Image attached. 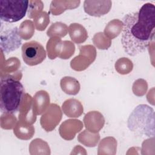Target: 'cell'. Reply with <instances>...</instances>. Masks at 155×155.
Returning <instances> with one entry per match:
<instances>
[{
	"label": "cell",
	"instance_id": "obj_20",
	"mask_svg": "<svg viewBox=\"0 0 155 155\" xmlns=\"http://www.w3.org/2000/svg\"><path fill=\"white\" fill-rule=\"evenodd\" d=\"M29 153L31 155L50 154V148L48 143L41 139L36 138L33 140L29 145Z\"/></svg>",
	"mask_w": 155,
	"mask_h": 155
},
{
	"label": "cell",
	"instance_id": "obj_26",
	"mask_svg": "<svg viewBox=\"0 0 155 155\" xmlns=\"http://www.w3.org/2000/svg\"><path fill=\"white\" fill-rule=\"evenodd\" d=\"M20 65V61L17 58L12 57L9 58L5 61L4 66L1 67V76L16 73Z\"/></svg>",
	"mask_w": 155,
	"mask_h": 155
},
{
	"label": "cell",
	"instance_id": "obj_32",
	"mask_svg": "<svg viewBox=\"0 0 155 155\" xmlns=\"http://www.w3.org/2000/svg\"><path fill=\"white\" fill-rule=\"evenodd\" d=\"M148 89V84L143 79H138L135 81L132 86V90L134 95L141 97L145 94Z\"/></svg>",
	"mask_w": 155,
	"mask_h": 155
},
{
	"label": "cell",
	"instance_id": "obj_5",
	"mask_svg": "<svg viewBox=\"0 0 155 155\" xmlns=\"http://www.w3.org/2000/svg\"><path fill=\"white\" fill-rule=\"evenodd\" d=\"M21 50L23 61L30 66L41 64L46 58V51L44 47L36 41L24 43Z\"/></svg>",
	"mask_w": 155,
	"mask_h": 155
},
{
	"label": "cell",
	"instance_id": "obj_9",
	"mask_svg": "<svg viewBox=\"0 0 155 155\" xmlns=\"http://www.w3.org/2000/svg\"><path fill=\"white\" fill-rule=\"evenodd\" d=\"M18 110L19 120L31 125L35 122L37 114L34 108L33 98L29 94H24Z\"/></svg>",
	"mask_w": 155,
	"mask_h": 155
},
{
	"label": "cell",
	"instance_id": "obj_13",
	"mask_svg": "<svg viewBox=\"0 0 155 155\" xmlns=\"http://www.w3.org/2000/svg\"><path fill=\"white\" fill-rule=\"evenodd\" d=\"M63 113L69 117H80L83 112L84 108L81 102L76 99L65 100L62 105Z\"/></svg>",
	"mask_w": 155,
	"mask_h": 155
},
{
	"label": "cell",
	"instance_id": "obj_12",
	"mask_svg": "<svg viewBox=\"0 0 155 155\" xmlns=\"http://www.w3.org/2000/svg\"><path fill=\"white\" fill-rule=\"evenodd\" d=\"M83 121L86 130L96 133L103 128L105 118L99 111H91L85 114Z\"/></svg>",
	"mask_w": 155,
	"mask_h": 155
},
{
	"label": "cell",
	"instance_id": "obj_24",
	"mask_svg": "<svg viewBox=\"0 0 155 155\" xmlns=\"http://www.w3.org/2000/svg\"><path fill=\"white\" fill-rule=\"evenodd\" d=\"M67 25L61 22H56L52 24L47 31V35L48 37L62 38L67 35L68 33Z\"/></svg>",
	"mask_w": 155,
	"mask_h": 155
},
{
	"label": "cell",
	"instance_id": "obj_14",
	"mask_svg": "<svg viewBox=\"0 0 155 155\" xmlns=\"http://www.w3.org/2000/svg\"><path fill=\"white\" fill-rule=\"evenodd\" d=\"M33 105L37 115L43 114L50 105V96L45 90L37 91L33 98Z\"/></svg>",
	"mask_w": 155,
	"mask_h": 155
},
{
	"label": "cell",
	"instance_id": "obj_29",
	"mask_svg": "<svg viewBox=\"0 0 155 155\" xmlns=\"http://www.w3.org/2000/svg\"><path fill=\"white\" fill-rule=\"evenodd\" d=\"M50 22L49 14L46 12H42L33 19V24L37 30H44Z\"/></svg>",
	"mask_w": 155,
	"mask_h": 155
},
{
	"label": "cell",
	"instance_id": "obj_17",
	"mask_svg": "<svg viewBox=\"0 0 155 155\" xmlns=\"http://www.w3.org/2000/svg\"><path fill=\"white\" fill-rule=\"evenodd\" d=\"M13 133L19 139H30L35 134V128L31 124L19 120L13 128Z\"/></svg>",
	"mask_w": 155,
	"mask_h": 155
},
{
	"label": "cell",
	"instance_id": "obj_23",
	"mask_svg": "<svg viewBox=\"0 0 155 155\" xmlns=\"http://www.w3.org/2000/svg\"><path fill=\"white\" fill-rule=\"evenodd\" d=\"M100 140V135L98 133H92L85 130L78 136V140L88 147H96Z\"/></svg>",
	"mask_w": 155,
	"mask_h": 155
},
{
	"label": "cell",
	"instance_id": "obj_33",
	"mask_svg": "<svg viewBox=\"0 0 155 155\" xmlns=\"http://www.w3.org/2000/svg\"><path fill=\"white\" fill-rule=\"evenodd\" d=\"M75 51L74 44L70 41H62V48L59 58L62 59H67L73 56Z\"/></svg>",
	"mask_w": 155,
	"mask_h": 155
},
{
	"label": "cell",
	"instance_id": "obj_1",
	"mask_svg": "<svg viewBox=\"0 0 155 155\" xmlns=\"http://www.w3.org/2000/svg\"><path fill=\"white\" fill-rule=\"evenodd\" d=\"M154 5L144 4L138 12L125 15L123 18L121 42L125 51L131 56L145 50L154 38Z\"/></svg>",
	"mask_w": 155,
	"mask_h": 155
},
{
	"label": "cell",
	"instance_id": "obj_10",
	"mask_svg": "<svg viewBox=\"0 0 155 155\" xmlns=\"http://www.w3.org/2000/svg\"><path fill=\"white\" fill-rule=\"evenodd\" d=\"M112 6V2L110 0L105 1H85L84 2V9L88 15L100 17L108 13Z\"/></svg>",
	"mask_w": 155,
	"mask_h": 155
},
{
	"label": "cell",
	"instance_id": "obj_18",
	"mask_svg": "<svg viewBox=\"0 0 155 155\" xmlns=\"http://www.w3.org/2000/svg\"><path fill=\"white\" fill-rule=\"evenodd\" d=\"M117 140L113 137L108 136L102 139L98 145L97 154L114 155L116 153Z\"/></svg>",
	"mask_w": 155,
	"mask_h": 155
},
{
	"label": "cell",
	"instance_id": "obj_8",
	"mask_svg": "<svg viewBox=\"0 0 155 155\" xmlns=\"http://www.w3.org/2000/svg\"><path fill=\"white\" fill-rule=\"evenodd\" d=\"M22 43L21 38L19 35L17 27L1 31V50L8 53L18 49Z\"/></svg>",
	"mask_w": 155,
	"mask_h": 155
},
{
	"label": "cell",
	"instance_id": "obj_15",
	"mask_svg": "<svg viewBox=\"0 0 155 155\" xmlns=\"http://www.w3.org/2000/svg\"><path fill=\"white\" fill-rule=\"evenodd\" d=\"M80 3V1H52L50 6V12L53 15H59L67 10L78 7Z\"/></svg>",
	"mask_w": 155,
	"mask_h": 155
},
{
	"label": "cell",
	"instance_id": "obj_3",
	"mask_svg": "<svg viewBox=\"0 0 155 155\" xmlns=\"http://www.w3.org/2000/svg\"><path fill=\"white\" fill-rule=\"evenodd\" d=\"M130 131L139 136H154V112L145 104L137 105L130 114L127 122Z\"/></svg>",
	"mask_w": 155,
	"mask_h": 155
},
{
	"label": "cell",
	"instance_id": "obj_22",
	"mask_svg": "<svg viewBox=\"0 0 155 155\" xmlns=\"http://www.w3.org/2000/svg\"><path fill=\"white\" fill-rule=\"evenodd\" d=\"M123 22L118 19H114L106 25L104 29V34L111 40L117 37L123 30Z\"/></svg>",
	"mask_w": 155,
	"mask_h": 155
},
{
	"label": "cell",
	"instance_id": "obj_4",
	"mask_svg": "<svg viewBox=\"0 0 155 155\" xmlns=\"http://www.w3.org/2000/svg\"><path fill=\"white\" fill-rule=\"evenodd\" d=\"M29 1L1 0L0 18L7 22H16L23 18L28 10Z\"/></svg>",
	"mask_w": 155,
	"mask_h": 155
},
{
	"label": "cell",
	"instance_id": "obj_28",
	"mask_svg": "<svg viewBox=\"0 0 155 155\" xmlns=\"http://www.w3.org/2000/svg\"><path fill=\"white\" fill-rule=\"evenodd\" d=\"M92 40L94 45L100 50H107L111 45V40L102 32L96 33Z\"/></svg>",
	"mask_w": 155,
	"mask_h": 155
},
{
	"label": "cell",
	"instance_id": "obj_21",
	"mask_svg": "<svg viewBox=\"0 0 155 155\" xmlns=\"http://www.w3.org/2000/svg\"><path fill=\"white\" fill-rule=\"evenodd\" d=\"M62 48V41L59 37H52L47 41L46 49L48 58L54 59L59 57Z\"/></svg>",
	"mask_w": 155,
	"mask_h": 155
},
{
	"label": "cell",
	"instance_id": "obj_7",
	"mask_svg": "<svg viewBox=\"0 0 155 155\" xmlns=\"http://www.w3.org/2000/svg\"><path fill=\"white\" fill-rule=\"evenodd\" d=\"M62 116L60 107L56 104H51L40 118V124L47 132L55 129L59 124Z\"/></svg>",
	"mask_w": 155,
	"mask_h": 155
},
{
	"label": "cell",
	"instance_id": "obj_25",
	"mask_svg": "<svg viewBox=\"0 0 155 155\" xmlns=\"http://www.w3.org/2000/svg\"><path fill=\"white\" fill-rule=\"evenodd\" d=\"M19 35L21 39L28 40L30 39L35 33V25L31 20H25L20 25L18 29Z\"/></svg>",
	"mask_w": 155,
	"mask_h": 155
},
{
	"label": "cell",
	"instance_id": "obj_19",
	"mask_svg": "<svg viewBox=\"0 0 155 155\" xmlns=\"http://www.w3.org/2000/svg\"><path fill=\"white\" fill-rule=\"evenodd\" d=\"M60 86L62 90L69 95L77 94L81 88L79 81L73 77L65 76L61 79Z\"/></svg>",
	"mask_w": 155,
	"mask_h": 155
},
{
	"label": "cell",
	"instance_id": "obj_6",
	"mask_svg": "<svg viewBox=\"0 0 155 155\" xmlns=\"http://www.w3.org/2000/svg\"><path fill=\"white\" fill-rule=\"evenodd\" d=\"M79 54L75 56L70 62L72 69L81 71L87 69L96 59V50L92 45L80 46Z\"/></svg>",
	"mask_w": 155,
	"mask_h": 155
},
{
	"label": "cell",
	"instance_id": "obj_30",
	"mask_svg": "<svg viewBox=\"0 0 155 155\" xmlns=\"http://www.w3.org/2000/svg\"><path fill=\"white\" fill-rule=\"evenodd\" d=\"M17 119L13 113H4L0 119L1 127L5 130H10L14 128L17 123Z\"/></svg>",
	"mask_w": 155,
	"mask_h": 155
},
{
	"label": "cell",
	"instance_id": "obj_11",
	"mask_svg": "<svg viewBox=\"0 0 155 155\" xmlns=\"http://www.w3.org/2000/svg\"><path fill=\"white\" fill-rule=\"evenodd\" d=\"M83 128V124L80 120L67 119L64 121L59 128V133L62 138L66 140L73 139L77 133Z\"/></svg>",
	"mask_w": 155,
	"mask_h": 155
},
{
	"label": "cell",
	"instance_id": "obj_27",
	"mask_svg": "<svg viewBox=\"0 0 155 155\" xmlns=\"http://www.w3.org/2000/svg\"><path fill=\"white\" fill-rule=\"evenodd\" d=\"M114 67L118 73L124 75L130 73L133 70V64L130 59L123 57L116 61Z\"/></svg>",
	"mask_w": 155,
	"mask_h": 155
},
{
	"label": "cell",
	"instance_id": "obj_31",
	"mask_svg": "<svg viewBox=\"0 0 155 155\" xmlns=\"http://www.w3.org/2000/svg\"><path fill=\"white\" fill-rule=\"evenodd\" d=\"M44 4L41 0H30L29 1L28 7L27 10L28 17L33 18L38 14L42 12Z\"/></svg>",
	"mask_w": 155,
	"mask_h": 155
},
{
	"label": "cell",
	"instance_id": "obj_2",
	"mask_svg": "<svg viewBox=\"0 0 155 155\" xmlns=\"http://www.w3.org/2000/svg\"><path fill=\"white\" fill-rule=\"evenodd\" d=\"M21 78V71L1 76L0 108L2 112L13 113L19 110L25 94Z\"/></svg>",
	"mask_w": 155,
	"mask_h": 155
},
{
	"label": "cell",
	"instance_id": "obj_16",
	"mask_svg": "<svg viewBox=\"0 0 155 155\" xmlns=\"http://www.w3.org/2000/svg\"><path fill=\"white\" fill-rule=\"evenodd\" d=\"M68 31L71 41L77 44L84 42L88 38L86 29L80 24H71L68 27Z\"/></svg>",
	"mask_w": 155,
	"mask_h": 155
}]
</instances>
